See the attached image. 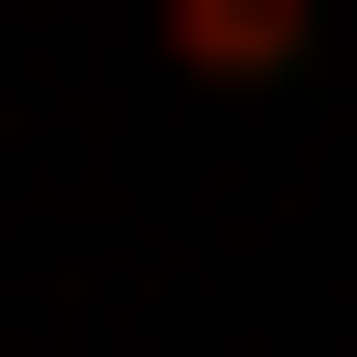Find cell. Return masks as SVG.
Here are the masks:
<instances>
[{
  "label": "cell",
  "instance_id": "obj_1",
  "mask_svg": "<svg viewBox=\"0 0 357 357\" xmlns=\"http://www.w3.org/2000/svg\"><path fill=\"white\" fill-rule=\"evenodd\" d=\"M137 55H165V83H303L330 28H303V0H137Z\"/></svg>",
  "mask_w": 357,
  "mask_h": 357
}]
</instances>
